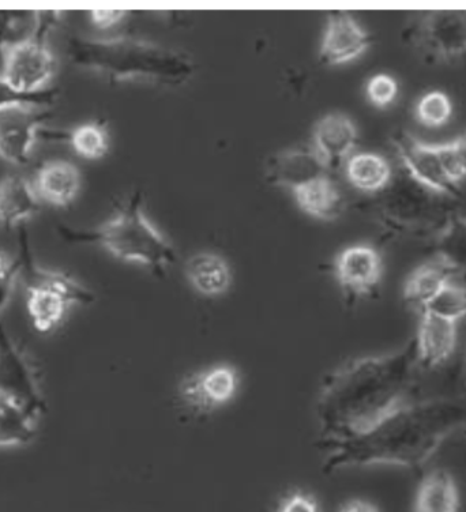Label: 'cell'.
I'll return each mask as SVG.
<instances>
[{
  "label": "cell",
  "instance_id": "cell-25",
  "mask_svg": "<svg viewBox=\"0 0 466 512\" xmlns=\"http://www.w3.org/2000/svg\"><path fill=\"white\" fill-rule=\"evenodd\" d=\"M435 254L454 273L466 271V217L447 218L435 239Z\"/></svg>",
  "mask_w": 466,
  "mask_h": 512
},
{
  "label": "cell",
  "instance_id": "cell-19",
  "mask_svg": "<svg viewBox=\"0 0 466 512\" xmlns=\"http://www.w3.org/2000/svg\"><path fill=\"white\" fill-rule=\"evenodd\" d=\"M40 209L39 195L28 180L7 176L0 182V222L6 228L18 227Z\"/></svg>",
  "mask_w": 466,
  "mask_h": 512
},
{
  "label": "cell",
  "instance_id": "cell-35",
  "mask_svg": "<svg viewBox=\"0 0 466 512\" xmlns=\"http://www.w3.org/2000/svg\"><path fill=\"white\" fill-rule=\"evenodd\" d=\"M22 15L24 14L0 13V58H2L3 48L7 44L13 43L9 40V33L13 32L18 18H21Z\"/></svg>",
  "mask_w": 466,
  "mask_h": 512
},
{
  "label": "cell",
  "instance_id": "cell-31",
  "mask_svg": "<svg viewBox=\"0 0 466 512\" xmlns=\"http://www.w3.org/2000/svg\"><path fill=\"white\" fill-rule=\"evenodd\" d=\"M366 93L372 105L386 108L396 100L398 84L392 75L377 74L368 81Z\"/></svg>",
  "mask_w": 466,
  "mask_h": 512
},
{
  "label": "cell",
  "instance_id": "cell-8",
  "mask_svg": "<svg viewBox=\"0 0 466 512\" xmlns=\"http://www.w3.org/2000/svg\"><path fill=\"white\" fill-rule=\"evenodd\" d=\"M393 145L408 175L420 186L442 197H457L460 194V186L447 175L439 145L420 141L407 131L394 135Z\"/></svg>",
  "mask_w": 466,
  "mask_h": 512
},
{
  "label": "cell",
  "instance_id": "cell-32",
  "mask_svg": "<svg viewBox=\"0 0 466 512\" xmlns=\"http://www.w3.org/2000/svg\"><path fill=\"white\" fill-rule=\"evenodd\" d=\"M277 512H321V508L313 495L298 491L285 496L278 504Z\"/></svg>",
  "mask_w": 466,
  "mask_h": 512
},
{
  "label": "cell",
  "instance_id": "cell-23",
  "mask_svg": "<svg viewBox=\"0 0 466 512\" xmlns=\"http://www.w3.org/2000/svg\"><path fill=\"white\" fill-rule=\"evenodd\" d=\"M347 176L357 190L378 192L392 180V168L377 153H360L349 158Z\"/></svg>",
  "mask_w": 466,
  "mask_h": 512
},
{
  "label": "cell",
  "instance_id": "cell-30",
  "mask_svg": "<svg viewBox=\"0 0 466 512\" xmlns=\"http://www.w3.org/2000/svg\"><path fill=\"white\" fill-rule=\"evenodd\" d=\"M439 150L447 175L460 186L462 180L466 179V133L452 142L441 143Z\"/></svg>",
  "mask_w": 466,
  "mask_h": 512
},
{
  "label": "cell",
  "instance_id": "cell-18",
  "mask_svg": "<svg viewBox=\"0 0 466 512\" xmlns=\"http://www.w3.org/2000/svg\"><path fill=\"white\" fill-rule=\"evenodd\" d=\"M456 273L441 261L423 263L409 274L404 285L405 303L420 312L426 310L428 304L443 291L446 285L453 282Z\"/></svg>",
  "mask_w": 466,
  "mask_h": 512
},
{
  "label": "cell",
  "instance_id": "cell-37",
  "mask_svg": "<svg viewBox=\"0 0 466 512\" xmlns=\"http://www.w3.org/2000/svg\"><path fill=\"white\" fill-rule=\"evenodd\" d=\"M14 261H10L7 256L0 254V280L9 276L11 270H13Z\"/></svg>",
  "mask_w": 466,
  "mask_h": 512
},
{
  "label": "cell",
  "instance_id": "cell-10",
  "mask_svg": "<svg viewBox=\"0 0 466 512\" xmlns=\"http://www.w3.org/2000/svg\"><path fill=\"white\" fill-rule=\"evenodd\" d=\"M334 276L349 299H362L377 291L383 277L382 256L370 246L345 248L334 259Z\"/></svg>",
  "mask_w": 466,
  "mask_h": 512
},
{
  "label": "cell",
  "instance_id": "cell-9",
  "mask_svg": "<svg viewBox=\"0 0 466 512\" xmlns=\"http://www.w3.org/2000/svg\"><path fill=\"white\" fill-rule=\"evenodd\" d=\"M52 118L47 108L21 107L0 112V158L25 165L32 157L41 128Z\"/></svg>",
  "mask_w": 466,
  "mask_h": 512
},
{
  "label": "cell",
  "instance_id": "cell-27",
  "mask_svg": "<svg viewBox=\"0 0 466 512\" xmlns=\"http://www.w3.org/2000/svg\"><path fill=\"white\" fill-rule=\"evenodd\" d=\"M58 94L59 90L54 88L39 93L20 92L0 75V112L21 107L48 108L55 104Z\"/></svg>",
  "mask_w": 466,
  "mask_h": 512
},
{
  "label": "cell",
  "instance_id": "cell-4",
  "mask_svg": "<svg viewBox=\"0 0 466 512\" xmlns=\"http://www.w3.org/2000/svg\"><path fill=\"white\" fill-rule=\"evenodd\" d=\"M59 17V13L35 14V28L30 35L3 48L0 75L13 88L24 93L50 89L58 62L48 45V35Z\"/></svg>",
  "mask_w": 466,
  "mask_h": 512
},
{
  "label": "cell",
  "instance_id": "cell-39",
  "mask_svg": "<svg viewBox=\"0 0 466 512\" xmlns=\"http://www.w3.org/2000/svg\"><path fill=\"white\" fill-rule=\"evenodd\" d=\"M462 434H464V435L466 436V429H465V431H464V432H462Z\"/></svg>",
  "mask_w": 466,
  "mask_h": 512
},
{
  "label": "cell",
  "instance_id": "cell-2",
  "mask_svg": "<svg viewBox=\"0 0 466 512\" xmlns=\"http://www.w3.org/2000/svg\"><path fill=\"white\" fill-rule=\"evenodd\" d=\"M419 368L415 338L396 352L362 357L338 368L319 391L322 439L359 434L412 401Z\"/></svg>",
  "mask_w": 466,
  "mask_h": 512
},
{
  "label": "cell",
  "instance_id": "cell-11",
  "mask_svg": "<svg viewBox=\"0 0 466 512\" xmlns=\"http://www.w3.org/2000/svg\"><path fill=\"white\" fill-rule=\"evenodd\" d=\"M370 45L371 36L352 14L345 11L329 14L321 44L323 63L336 66L351 62L362 56Z\"/></svg>",
  "mask_w": 466,
  "mask_h": 512
},
{
  "label": "cell",
  "instance_id": "cell-13",
  "mask_svg": "<svg viewBox=\"0 0 466 512\" xmlns=\"http://www.w3.org/2000/svg\"><path fill=\"white\" fill-rule=\"evenodd\" d=\"M457 325L453 320L423 311L415 337L420 368H437L453 356L457 346Z\"/></svg>",
  "mask_w": 466,
  "mask_h": 512
},
{
  "label": "cell",
  "instance_id": "cell-16",
  "mask_svg": "<svg viewBox=\"0 0 466 512\" xmlns=\"http://www.w3.org/2000/svg\"><path fill=\"white\" fill-rule=\"evenodd\" d=\"M291 191L300 209L308 216L332 221L343 212V195L326 175L296 184Z\"/></svg>",
  "mask_w": 466,
  "mask_h": 512
},
{
  "label": "cell",
  "instance_id": "cell-3",
  "mask_svg": "<svg viewBox=\"0 0 466 512\" xmlns=\"http://www.w3.org/2000/svg\"><path fill=\"white\" fill-rule=\"evenodd\" d=\"M69 242L97 243L123 262L138 263L156 274H164L176 262L174 246L168 242L134 197L114 218L93 232H78L59 228Z\"/></svg>",
  "mask_w": 466,
  "mask_h": 512
},
{
  "label": "cell",
  "instance_id": "cell-7",
  "mask_svg": "<svg viewBox=\"0 0 466 512\" xmlns=\"http://www.w3.org/2000/svg\"><path fill=\"white\" fill-rule=\"evenodd\" d=\"M240 374L232 364H216L187 375L179 383V399L195 413H212L231 404L238 394Z\"/></svg>",
  "mask_w": 466,
  "mask_h": 512
},
{
  "label": "cell",
  "instance_id": "cell-1",
  "mask_svg": "<svg viewBox=\"0 0 466 512\" xmlns=\"http://www.w3.org/2000/svg\"><path fill=\"white\" fill-rule=\"evenodd\" d=\"M466 429V393L412 401L387 414L359 434L322 439L323 472L332 474L367 466L417 469L430 461L442 444Z\"/></svg>",
  "mask_w": 466,
  "mask_h": 512
},
{
  "label": "cell",
  "instance_id": "cell-33",
  "mask_svg": "<svg viewBox=\"0 0 466 512\" xmlns=\"http://www.w3.org/2000/svg\"><path fill=\"white\" fill-rule=\"evenodd\" d=\"M20 259H14V267L11 270L9 276L2 278L0 280V314L5 311L7 304L10 303L11 296H13V292L15 289V285H17V281L20 280Z\"/></svg>",
  "mask_w": 466,
  "mask_h": 512
},
{
  "label": "cell",
  "instance_id": "cell-14",
  "mask_svg": "<svg viewBox=\"0 0 466 512\" xmlns=\"http://www.w3.org/2000/svg\"><path fill=\"white\" fill-rule=\"evenodd\" d=\"M357 137L356 124L349 116L333 112L323 116L314 127V150L326 168L340 164L355 149Z\"/></svg>",
  "mask_w": 466,
  "mask_h": 512
},
{
  "label": "cell",
  "instance_id": "cell-28",
  "mask_svg": "<svg viewBox=\"0 0 466 512\" xmlns=\"http://www.w3.org/2000/svg\"><path fill=\"white\" fill-rule=\"evenodd\" d=\"M453 104L442 92L427 93L416 105V119L422 126L437 128L445 126L452 118Z\"/></svg>",
  "mask_w": 466,
  "mask_h": 512
},
{
  "label": "cell",
  "instance_id": "cell-26",
  "mask_svg": "<svg viewBox=\"0 0 466 512\" xmlns=\"http://www.w3.org/2000/svg\"><path fill=\"white\" fill-rule=\"evenodd\" d=\"M67 139L78 156L88 160H100L110 149L107 133L103 127L95 123L75 128Z\"/></svg>",
  "mask_w": 466,
  "mask_h": 512
},
{
  "label": "cell",
  "instance_id": "cell-38",
  "mask_svg": "<svg viewBox=\"0 0 466 512\" xmlns=\"http://www.w3.org/2000/svg\"><path fill=\"white\" fill-rule=\"evenodd\" d=\"M465 387H466V346H465Z\"/></svg>",
  "mask_w": 466,
  "mask_h": 512
},
{
  "label": "cell",
  "instance_id": "cell-5",
  "mask_svg": "<svg viewBox=\"0 0 466 512\" xmlns=\"http://www.w3.org/2000/svg\"><path fill=\"white\" fill-rule=\"evenodd\" d=\"M0 397L21 405L36 417L43 416L47 402L39 374L29 356L0 323Z\"/></svg>",
  "mask_w": 466,
  "mask_h": 512
},
{
  "label": "cell",
  "instance_id": "cell-20",
  "mask_svg": "<svg viewBox=\"0 0 466 512\" xmlns=\"http://www.w3.org/2000/svg\"><path fill=\"white\" fill-rule=\"evenodd\" d=\"M326 165L315 150H291L280 154L270 163L269 176L274 183L292 188L319 175H325Z\"/></svg>",
  "mask_w": 466,
  "mask_h": 512
},
{
  "label": "cell",
  "instance_id": "cell-24",
  "mask_svg": "<svg viewBox=\"0 0 466 512\" xmlns=\"http://www.w3.org/2000/svg\"><path fill=\"white\" fill-rule=\"evenodd\" d=\"M26 292V307L33 326L40 333H50L65 318L67 308L71 306L69 300L47 289L29 288Z\"/></svg>",
  "mask_w": 466,
  "mask_h": 512
},
{
  "label": "cell",
  "instance_id": "cell-22",
  "mask_svg": "<svg viewBox=\"0 0 466 512\" xmlns=\"http://www.w3.org/2000/svg\"><path fill=\"white\" fill-rule=\"evenodd\" d=\"M39 417L0 397V447L26 446L35 439Z\"/></svg>",
  "mask_w": 466,
  "mask_h": 512
},
{
  "label": "cell",
  "instance_id": "cell-17",
  "mask_svg": "<svg viewBox=\"0 0 466 512\" xmlns=\"http://www.w3.org/2000/svg\"><path fill=\"white\" fill-rule=\"evenodd\" d=\"M191 286L206 297L223 296L232 284V271L223 256L199 252L191 256L184 267Z\"/></svg>",
  "mask_w": 466,
  "mask_h": 512
},
{
  "label": "cell",
  "instance_id": "cell-34",
  "mask_svg": "<svg viewBox=\"0 0 466 512\" xmlns=\"http://www.w3.org/2000/svg\"><path fill=\"white\" fill-rule=\"evenodd\" d=\"M126 17V11L95 10L90 13V20L100 29H108L119 24Z\"/></svg>",
  "mask_w": 466,
  "mask_h": 512
},
{
  "label": "cell",
  "instance_id": "cell-6",
  "mask_svg": "<svg viewBox=\"0 0 466 512\" xmlns=\"http://www.w3.org/2000/svg\"><path fill=\"white\" fill-rule=\"evenodd\" d=\"M417 50L435 62L466 54V10L428 11L409 30Z\"/></svg>",
  "mask_w": 466,
  "mask_h": 512
},
{
  "label": "cell",
  "instance_id": "cell-12",
  "mask_svg": "<svg viewBox=\"0 0 466 512\" xmlns=\"http://www.w3.org/2000/svg\"><path fill=\"white\" fill-rule=\"evenodd\" d=\"M17 258L20 259L21 265L20 280L24 282L26 289H47L66 297L70 304H82V306H88L96 300L95 293L90 292L74 278L59 271L41 267L33 258L29 236L25 231L20 233V252Z\"/></svg>",
  "mask_w": 466,
  "mask_h": 512
},
{
  "label": "cell",
  "instance_id": "cell-29",
  "mask_svg": "<svg viewBox=\"0 0 466 512\" xmlns=\"http://www.w3.org/2000/svg\"><path fill=\"white\" fill-rule=\"evenodd\" d=\"M442 318L460 322L466 319V288L450 282L443 288L434 300L428 304L426 310ZM423 312V311H422Z\"/></svg>",
  "mask_w": 466,
  "mask_h": 512
},
{
  "label": "cell",
  "instance_id": "cell-21",
  "mask_svg": "<svg viewBox=\"0 0 466 512\" xmlns=\"http://www.w3.org/2000/svg\"><path fill=\"white\" fill-rule=\"evenodd\" d=\"M460 495L452 474L437 470L428 474L417 489L413 512H457Z\"/></svg>",
  "mask_w": 466,
  "mask_h": 512
},
{
  "label": "cell",
  "instance_id": "cell-15",
  "mask_svg": "<svg viewBox=\"0 0 466 512\" xmlns=\"http://www.w3.org/2000/svg\"><path fill=\"white\" fill-rule=\"evenodd\" d=\"M35 190L50 205L70 206L81 190L80 169L70 161H47L37 171Z\"/></svg>",
  "mask_w": 466,
  "mask_h": 512
},
{
  "label": "cell",
  "instance_id": "cell-36",
  "mask_svg": "<svg viewBox=\"0 0 466 512\" xmlns=\"http://www.w3.org/2000/svg\"><path fill=\"white\" fill-rule=\"evenodd\" d=\"M340 512H379V510L374 504L368 503L366 500L356 499L345 503Z\"/></svg>",
  "mask_w": 466,
  "mask_h": 512
}]
</instances>
